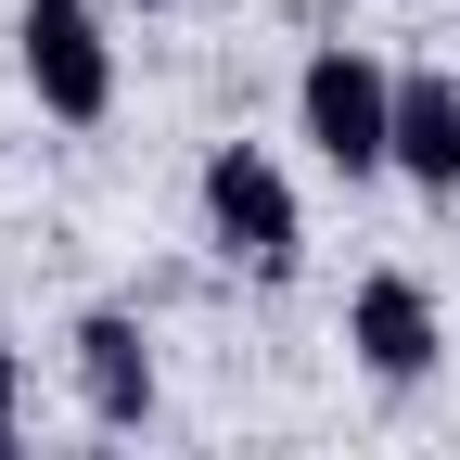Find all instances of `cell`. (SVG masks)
Masks as SVG:
<instances>
[{
	"label": "cell",
	"instance_id": "5b68a950",
	"mask_svg": "<svg viewBox=\"0 0 460 460\" xmlns=\"http://www.w3.org/2000/svg\"><path fill=\"white\" fill-rule=\"evenodd\" d=\"M65 371H77V396H90V422L102 435H141L154 422V345H141V320L128 307H77V332H65Z\"/></svg>",
	"mask_w": 460,
	"mask_h": 460
},
{
	"label": "cell",
	"instance_id": "52a82bcc",
	"mask_svg": "<svg viewBox=\"0 0 460 460\" xmlns=\"http://www.w3.org/2000/svg\"><path fill=\"white\" fill-rule=\"evenodd\" d=\"M13 396H26V358H13V332H0V422H13Z\"/></svg>",
	"mask_w": 460,
	"mask_h": 460
},
{
	"label": "cell",
	"instance_id": "6da1fadb",
	"mask_svg": "<svg viewBox=\"0 0 460 460\" xmlns=\"http://www.w3.org/2000/svg\"><path fill=\"white\" fill-rule=\"evenodd\" d=\"M295 128L332 180H384L396 166V65L358 51V39H320L295 65Z\"/></svg>",
	"mask_w": 460,
	"mask_h": 460
},
{
	"label": "cell",
	"instance_id": "8992f818",
	"mask_svg": "<svg viewBox=\"0 0 460 460\" xmlns=\"http://www.w3.org/2000/svg\"><path fill=\"white\" fill-rule=\"evenodd\" d=\"M396 180L460 192V77L447 65H396Z\"/></svg>",
	"mask_w": 460,
	"mask_h": 460
},
{
	"label": "cell",
	"instance_id": "277c9868",
	"mask_svg": "<svg viewBox=\"0 0 460 460\" xmlns=\"http://www.w3.org/2000/svg\"><path fill=\"white\" fill-rule=\"evenodd\" d=\"M345 345H358L371 384H422L447 358V320H435V295H422L410 269H371L358 295H345Z\"/></svg>",
	"mask_w": 460,
	"mask_h": 460
},
{
	"label": "cell",
	"instance_id": "9c48e42d",
	"mask_svg": "<svg viewBox=\"0 0 460 460\" xmlns=\"http://www.w3.org/2000/svg\"><path fill=\"white\" fill-rule=\"evenodd\" d=\"M141 13H180V0H141Z\"/></svg>",
	"mask_w": 460,
	"mask_h": 460
},
{
	"label": "cell",
	"instance_id": "7a4b0ae2",
	"mask_svg": "<svg viewBox=\"0 0 460 460\" xmlns=\"http://www.w3.org/2000/svg\"><path fill=\"white\" fill-rule=\"evenodd\" d=\"M192 192H205V243H217L230 269L281 281V269L307 256V205H295V180H281V154H269V141H217Z\"/></svg>",
	"mask_w": 460,
	"mask_h": 460
},
{
	"label": "cell",
	"instance_id": "ba28073f",
	"mask_svg": "<svg viewBox=\"0 0 460 460\" xmlns=\"http://www.w3.org/2000/svg\"><path fill=\"white\" fill-rule=\"evenodd\" d=\"M0 460H26V435H13V422H0Z\"/></svg>",
	"mask_w": 460,
	"mask_h": 460
},
{
	"label": "cell",
	"instance_id": "3957f363",
	"mask_svg": "<svg viewBox=\"0 0 460 460\" xmlns=\"http://www.w3.org/2000/svg\"><path fill=\"white\" fill-rule=\"evenodd\" d=\"M13 65L39 90V115H65V128H102L115 115V39L90 0H26L13 13Z\"/></svg>",
	"mask_w": 460,
	"mask_h": 460
}]
</instances>
